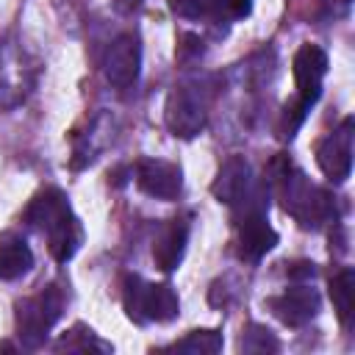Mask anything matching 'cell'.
Returning a JSON list of instances; mask_svg holds the SVG:
<instances>
[{"mask_svg": "<svg viewBox=\"0 0 355 355\" xmlns=\"http://www.w3.org/2000/svg\"><path fill=\"white\" fill-rule=\"evenodd\" d=\"M125 313L133 322H169L178 316L180 302L172 286L166 283H144L139 277H128L122 291Z\"/></svg>", "mask_w": 355, "mask_h": 355, "instance_id": "obj_1", "label": "cell"}, {"mask_svg": "<svg viewBox=\"0 0 355 355\" xmlns=\"http://www.w3.org/2000/svg\"><path fill=\"white\" fill-rule=\"evenodd\" d=\"M61 316V294L55 288H47L31 300H22L17 305V330L19 338L28 347H39L50 327L55 324V319Z\"/></svg>", "mask_w": 355, "mask_h": 355, "instance_id": "obj_2", "label": "cell"}, {"mask_svg": "<svg viewBox=\"0 0 355 355\" xmlns=\"http://www.w3.org/2000/svg\"><path fill=\"white\" fill-rule=\"evenodd\" d=\"M352 116H347L333 133H327L319 144H316V164L324 172V178L341 183L349 178L352 172Z\"/></svg>", "mask_w": 355, "mask_h": 355, "instance_id": "obj_3", "label": "cell"}, {"mask_svg": "<svg viewBox=\"0 0 355 355\" xmlns=\"http://www.w3.org/2000/svg\"><path fill=\"white\" fill-rule=\"evenodd\" d=\"M164 119H166V128L172 130V136L194 139L205 128V105L189 86H178L166 97Z\"/></svg>", "mask_w": 355, "mask_h": 355, "instance_id": "obj_4", "label": "cell"}, {"mask_svg": "<svg viewBox=\"0 0 355 355\" xmlns=\"http://www.w3.org/2000/svg\"><path fill=\"white\" fill-rule=\"evenodd\" d=\"M294 83H297V100L311 108L322 97V80L327 75V53L319 44H302L294 53Z\"/></svg>", "mask_w": 355, "mask_h": 355, "instance_id": "obj_5", "label": "cell"}, {"mask_svg": "<svg viewBox=\"0 0 355 355\" xmlns=\"http://www.w3.org/2000/svg\"><path fill=\"white\" fill-rule=\"evenodd\" d=\"M103 72L108 78V83H114L116 89H128L139 80L141 72V44L139 36L133 33H122L111 42L105 61H103Z\"/></svg>", "mask_w": 355, "mask_h": 355, "instance_id": "obj_6", "label": "cell"}, {"mask_svg": "<svg viewBox=\"0 0 355 355\" xmlns=\"http://www.w3.org/2000/svg\"><path fill=\"white\" fill-rule=\"evenodd\" d=\"M136 186L155 197V200H175L180 194L183 186V175L178 164L169 161H158V158H147L136 166Z\"/></svg>", "mask_w": 355, "mask_h": 355, "instance_id": "obj_7", "label": "cell"}, {"mask_svg": "<svg viewBox=\"0 0 355 355\" xmlns=\"http://www.w3.org/2000/svg\"><path fill=\"white\" fill-rule=\"evenodd\" d=\"M269 308H272V313H275L283 324H288V327H302L305 322H311V319L319 313V294H316V288L297 286V288L283 291L280 297H272V300H269Z\"/></svg>", "mask_w": 355, "mask_h": 355, "instance_id": "obj_8", "label": "cell"}, {"mask_svg": "<svg viewBox=\"0 0 355 355\" xmlns=\"http://www.w3.org/2000/svg\"><path fill=\"white\" fill-rule=\"evenodd\" d=\"M275 244H277V233H275V227L266 222V216H263L261 211L244 214V219L239 222V252H241V258L258 261V258H263Z\"/></svg>", "mask_w": 355, "mask_h": 355, "instance_id": "obj_9", "label": "cell"}, {"mask_svg": "<svg viewBox=\"0 0 355 355\" xmlns=\"http://www.w3.org/2000/svg\"><path fill=\"white\" fill-rule=\"evenodd\" d=\"M247 186H250V164L241 155H230L219 166L211 183V194L225 205H236L247 194Z\"/></svg>", "mask_w": 355, "mask_h": 355, "instance_id": "obj_10", "label": "cell"}, {"mask_svg": "<svg viewBox=\"0 0 355 355\" xmlns=\"http://www.w3.org/2000/svg\"><path fill=\"white\" fill-rule=\"evenodd\" d=\"M186 241H189V222L186 219H172L155 239L153 244V261L161 272H172L178 269V263L183 261L186 252Z\"/></svg>", "mask_w": 355, "mask_h": 355, "instance_id": "obj_11", "label": "cell"}, {"mask_svg": "<svg viewBox=\"0 0 355 355\" xmlns=\"http://www.w3.org/2000/svg\"><path fill=\"white\" fill-rule=\"evenodd\" d=\"M67 216H72V211H69V205H67V200H64V194L58 189L42 191L31 202V208H28V222L36 225V227H42V230H53Z\"/></svg>", "mask_w": 355, "mask_h": 355, "instance_id": "obj_12", "label": "cell"}, {"mask_svg": "<svg viewBox=\"0 0 355 355\" xmlns=\"http://www.w3.org/2000/svg\"><path fill=\"white\" fill-rule=\"evenodd\" d=\"M33 266V252L22 239H8L0 244V280H17Z\"/></svg>", "mask_w": 355, "mask_h": 355, "instance_id": "obj_13", "label": "cell"}, {"mask_svg": "<svg viewBox=\"0 0 355 355\" xmlns=\"http://www.w3.org/2000/svg\"><path fill=\"white\" fill-rule=\"evenodd\" d=\"M47 239H50V252L58 263H67L78 247H80V225L75 216H67L64 222H58L53 230H47Z\"/></svg>", "mask_w": 355, "mask_h": 355, "instance_id": "obj_14", "label": "cell"}, {"mask_svg": "<svg viewBox=\"0 0 355 355\" xmlns=\"http://www.w3.org/2000/svg\"><path fill=\"white\" fill-rule=\"evenodd\" d=\"M330 300H333V308H336L338 319L347 324L352 319V308H355V275H352V269H341V272L333 275Z\"/></svg>", "mask_w": 355, "mask_h": 355, "instance_id": "obj_15", "label": "cell"}, {"mask_svg": "<svg viewBox=\"0 0 355 355\" xmlns=\"http://www.w3.org/2000/svg\"><path fill=\"white\" fill-rule=\"evenodd\" d=\"M222 333L219 330H191L186 338L175 341L172 349L175 352H191V355H216L222 352Z\"/></svg>", "mask_w": 355, "mask_h": 355, "instance_id": "obj_16", "label": "cell"}, {"mask_svg": "<svg viewBox=\"0 0 355 355\" xmlns=\"http://www.w3.org/2000/svg\"><path fill=\"white\" fill-rule=\"evenodd\" d=\"M205 14H225V17H247L252 0H200Z\"/></svg>", "mask_w": 355, "mask_h": 355, "instance_id": "obj_17", "label": "cell"}, {"mask_svg": "<svg viewBox=\"0 0 355 355\" xmlns=\"http://www.w3.org/2000/svg\"><path fill=\"white\" fill-rule=\"evenodd\" d=\"M252 336H255V341H241V347H244L247 352H266V349H277V341L272 338V333H269V330H263V327H252Z\"/></svg>", "mask_w": 355, "mask_h": 355, "instance_id": "obj_18", "label": "cell"}, {"mask_svg": "<svg viewBox=\"0 0 355 355\" xmlns=\"http://www.w3.org/2000/svg\"><path fill=\"white\" fill-rule=\"evenodd\" d=\"M169 8L178 14V17H202L205 8L200 6V0H169Z\"/></svg>", "mask_w": 355, "mask_h": 355, "instance_id": "obj_19", "label": "cell"}, {"mask_svg": "<svg viewBox=\"0 0 355 355\" xmlns=\"http://www.w3.org/2000/svg\"><path fill=\"white\" fill-rule=\"evenodd\" d=\"M316 275V269H313V263H308V261H300V263H294L291 269H288V277H294V280H308V277H313Z\"/></svg>", "mask_w": 355, "mask_h": 355, "instance_id": "obj_20", "label": "cell"}, {"mask_svg": "<svg viewBox=\"0 0 355 355\" xmlns=\"http://www.w3.org/2000/svg\"><path fill=\"white\" fill-rule=\"evenodd\" d=\"M114 3H116V8H119V11H136L144 0H114Z\"/></svg>", "mask_w": 355, "mask_h": 355, "instance_id": "obj_21", "label": "cell"}]
</instances>
